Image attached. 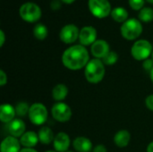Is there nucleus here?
<instances>
[{
    "mask_svg": "<svg viewBox=\"0 0 153 152\" xmlns=\"http://www.w3.org/2000/svg\"><path fill=\"white\" fill-rule=\"evenodd\" d=\"M90 61V55L86 47L82 45H74L62 55V63L69 70L76 71L85 68Z\"/></svg>",
    "mask_w": 153,
    "mask_h": 152,
    "instance_id": "obj_1",
    "label": "nucleus"
},
{
    "mask_svg": "<svg viewBox=\"0 0 153 152\" xmlns=\"http://www.w3.org/2000/svg\"><path fill=\"white\" fill-rule=\"evenodd\" d=\"M105 65L102 60L93 58L89 61L84 69V75L86 80L93 84L100 82L105 76Z\"/></svg>",
    "mask_w": 153,
    "mask_h": 152,
    "instance_id": "obj_2",
    "label": "nucleus"
},
{
    "mask_svg": "<svg viewBox=\"0 0 153 152\" xmlns=\"http://www.w3.org/2000/svg\"><path fill=\"white\" fill-rule=\"evenodd\" d=\"M121 35L127 40H134L140 37L143 32V25L141 22L135 18L128 19L120 28Z\"/></svg>",
    "mask_w": 153,
    "mask_h": 152,
    "instance_id": "obj_3",
    "label": "nucleus"
},
{
    "mask_svg": "<svg viewBox=\"0 0 153 152\" xmlns=\"http://www.w3.org/2000/svg\"><path fill=\"white\" fill-rule=\"evenodd\" d=\"M21 18L27 22H36L41 17L40 7L32 2H27L21 5L19 9Z\"/></svg>",
    "mask_w": 153,
    "mask_h": 152,
    "instance_id": "obj_4",
    "label": "nucleus"
},
{
    "mask_svg": "<svg viewBox=\"0 0 153 152\" xmlns=\"http://www.w3.org/2000/svg\"><path fill=\"white\" fill-rule=\"evenodd\" d=\"M152 45L146 39H139L135 41L131 48L133 57L137 61H144L152 55Z\"/></svg>",
    "mask_w": 153,
    "mask_h": 152,
    "instance_id": "obj_5",
    "label": "nucleus"
},
{
    "mask_svg": "<svg viewBox=\"0 0 153 152\" xmlns=\"http://www.w3.org/2000/svg\"><path fill=\"white\" fill-rule=\"evenodd\" d=\"M28 116L30 121L34 125H42L48 120V112L45 105L41 103H34L30 106Z\"/></svg>",
    "mask_w": 153,
    "mask_h": 152,
    "instance_id": "obj_6",
    "label": "nucleus"
},
{
    "mask_svg": "<svg viewBox=\"0 0 153 152\" xmlns=\"http://www.w3.org/2000/svg\"><path fill=\"white\" fill-rule=\"evenodd\" d=\"M89 9L97 18L103 19L111 13V5L108 0H89Z\"/></svg>",
    "mask_w": 153,
    "mask_h": 152,
    "instance_id": "obj_7",
    "label": "nucleus"
},
{
    "mask_svg": "<svg viewBox=\"0 0 153 152\" xmlns=\"http://www.w3.org/2000/svg\"><path fill=\"white\" fill-rule=\"evenodd\" d=\"M51 114L54 119L60 123L68 122L73 115L71 108L64 102H56L52 107Z\"/></svg>",
    "mask_w": 153,
    "mask_h": 152,
    "instance_id": "obj_8",
    "label": "nucleus"
},
{
    "mask_svg": "<svg viewBox=\"0 0 153 152\" xmlns=\"http://www.w3.org/2000/svg\"><path fill=\"white\" fill-rule=\"evenodd\" d=\"M80 35V30L74 24H66L65 25L59 33V38L62 42L65 44H72L74 43Z\"/></svg>",
    "mask_w": 153,
    "mask_h": 152,
    "instance_id": "obj_9",
    "label": "nucleus"
},
{
    "mask_svg": "<svg viewBox=\"0 0 153 152\" xmlns=\"http://www.w3.org/2000/svg\"><path fill=\"white\" fill-rule=\"evenodd\" d=\"M97 40V30L92 26H85L81 29L79 41L82 46H91Z\"/></svg>",
    "mask_w": 153,
    "mask_h": 152,
    "instance_id": "obj_10",
    "label": "nucleus"
},
{
    "mask_svg": "<svg viewBox=\"0 0 153 152\" xmlns=\"http://www.w3.org/2000/svg\"><path fill=\"white\" fill-rule=\"evenodd\" d=\"M109 52V44L104 39H98L91 46V53L95 58L102 59Z\"/></svg>",
    "mask_w": 153,
    "mask_h": 152,
    "instance_id": "obj_11",
    "label": "nucleus"
},
{
    "mask_svg": "<svg viewBox=\"0 0 153 152\" xmlns=\"http://www.w3.org/2000/svg\"><path fill=\"white\" fill-rule=\"evenodd\" d=\"M71 140L67 133L60 132L58 133L54 139L53 144L55 151L57 152H66L70 147Z\"/></svg>",
    "mask_w": 153,
    "mask_h": 152,
    "instance_id": "obj_12",
    "label": "nucleus"
},
{
    "mask_svg": "<svg viewBox=\"0 0 153 152\" xmlns=\"http://www.w3.org/2000/svg\"><path fill=\"white\" fill-rule=\"evenodd\" d=\"M26 130V125L22 119L14 118L13 121L7 124V131L11 136L18 138L22 137Z\"/></svg>",
    "mask_w": 153,
    "mask_h": 152,
    "instance_id": "obj_13",
    "label": "nucleus"
},
{
    "mask_svg": "<svg viewBox=\"0 0 153 152\" xmlns=\"http://www.w3.org/2000/svg\"><path fill=\"white\" fill-rule=\"evenodd\" d=\"M21 142L15 137H5L1 142V152H20Z\"/></svg>",
    "mask_w": 153,
    "mask_h": 152,
    "instance_id": "obj_14",
    "label": "nucleus"
},
{
    "mask_svg": "<svg viewBox=\"0 0 153 152\" xmlns=\"http://www.w3.org/2000/svg\"><path fill=\"white\" fill-rule=\"evenodd\" d=\"M16 115L15 108L10 104H3L0 107V120L3 123L8 124L14 119Z\"/></svg>",
    "mask_w": 153,
    "mask_h": 152,
    "instance_id": "obj_15",
    "label": "nucleus"
},
{
    "mask_svg": "<svg viewBox=\"0 0 153 152\" xmlns=\"http://www.w3.org/2000/svg\"><path fill=\"white\" fill-rule=\"evenodd\" d=\"M39 142V139L38 133L32 131L25 132L24 134L20 138L21 145L23 146L24 148H33L38 144Z\"/></svg>",
    "mask_w": 153,
    "mask_h": 152,
    "instance_id": "obj_16",
    "label": "nucleus"
},
{
    "mask_svg": "<svg viewBox=\"0 0 153 152\" xmlns=\"http://www.w3.org/2000/svg\"><path fill=\"white\" fill-rule=\"evenodd\" d=\"M74 149L78 152H91L92 150V143L90 139L81 136L77 137L73 142Z\"/></svg>",
    "mask_w": 153,
    "mask_h": 152,
    "instance_id": "obj_17",
    "label": "nucleus"
},
{
    "mask_svg": "<svg viewBox=\"0 0 153 152\" xmlns=\"http://www.w3.org/2000/svg\"><path fill=\"white\" fill-rule=\"evenodd\" d=\"M131 140V134L127 130H120L114 136V142L119 148L126 147Z\"/></svg>",
    "mask_w": 153,
    "mask_h": 152,
    "instance_id": "obj_18",
    "label": "nucleus"
},
{
    "mask_svg": "<svg viewBox=\"0 0 153 152\" xmlns=\"http://www.w3.org/2000/svg\"><path fill=\"white\" fill-rule=\"evenodd\" d=\"M38 136H39V142L42 144H45V145L50 144L52 142H54V139H55V135H54L53 131L48 126L41 127L39 130Z\"/></svg>",
    "mask_w": 153,
    "mask_h": 152,
    "instance_id": "obj_19",
    "label": "nucleus"
},
{
    "mask_svg": "<svg viewBox=\"0 0 153 152\" xmlns=\"http://www.w3.org/2000/svg\"><path fill=\"white\" fill-rule=\"evenodd\" d=\"M68 95V89L65 84L59 83L56 85L52 90V97L56 101L64 100Z\"/></svg>",
    "mask_w": 153,
    "mask_h": 152,
    "instance_id": "obj_20",
    "label": "nucleus"
},
{
    "mask_svg": "<svg viewBox=\"0 0 153 152\" xmlns=\"http://www.w3.org/2000/svg\"><path fill=\"white\" fill-rule=\"evenodd\" d=\"M111 17L117 22H125L128 20V12L124 7H116L111 12Z\"/></svg>",
    "mask_w": 153,
    "mask_h": 152,
    "instance_id": "obj_21",
    "label": "nucleus"
},
{
    "mask_svg": "<svg viewBox=\"0 0 153 152\" xmlns=\"http://www.w3.org/2000/svg\"><path fill=\"white\" fill-rule=\"evenodd\" d=\"M48 28L42 23H39L33 28V35L39 40L45 39L48 36Z\"/></svg>",
    "mask_w": 153,
    "mask_h": 152,
    "instance_id": "obj_22",
    "label": "nucleus"
},
{
    "mask_svg": "<svg viewBox=\"0 0 153 152\" xmlns=\"http://www.w3.org/2000/svg\"><path fill=\"white\" fill-rule=\"evenodd\" d=\"M139 19L143 22H150L153 21V9L151 7H143L139 12Z\"/></svg>",
    "mask_w": 153,
    "mask_h": 152,
    "instance_id": "obj_23",
    "label": "nucleus"
},
{
    "mask_svg": "<svg viewBox=\"0 0 153 152\" xmlns=\"http://www.w3.org/2000/svg\"><path fill=\"white\" fill-rule=\"evenodd\" d=\"M30 106L26 102H20L15 107V112L16 115L20 117H24L29 114L30 111Z\"/></svg>",
    "mask_w": 153,
    "mask_h": 152,
    "instance_id": "obj_24",
    "label": "nucleus"
},
{
    "mask_svg": "<svg viewBox=\"0 0 153 152\" xmlns=\"http://www.w3.org/2000/svg\"><path fill=\"white\" fill-rule=\"evenodd\" d=\"M118 60V55L115 51H110L104 58H102V62L105 65H113Z\"/></svg>",
    "mask_w": 153,
    "mask_h": 152,
    "instance_id": "obj_25",
    "label": "nucleus"
},
{
    "mask_svg": "<svg viewBox=\"0 0 153 152\" xmlns=\"http://www.w3.org/2000/svg\"><path fill=\"white\" fill-rule=\"evenodd\" d=\"M128 2L132 9L135 11H138V10L141 11L143 8L145 0H128Z\"/></svg>",
    "mask_w": 153,
    "mask_h": 152,
    "instance_id": "obj_26",
    "label": "nucleus"
},
{
    "mask_svg": "<svg viewBox=\"0 0 153 152\" xmlns=\"http://www.w3.org/2000/svg\"><path fill=\"white\" fill-rule=\"evenodd\" d=\"M143 67L144 70H146L147 72H152L153 69V60L152 58H148L146 60L143 61Z\"/></svg>",
    "mask_w": 153,
    "mask_h": 152,
    "instance_id": "obj_27",
    "label": "nucleus"
},
{
    "mask_svg": "<svg viewBox=\"0 0 153 152\" xmlns=\"http://www.w3.org/2000/svg\"><path fill=\"white\" fill-rule=\"evenodd\" d=\"M145 105L147 108L151 111H153V94L149 95L145 99Z\"/></svg>",
    "mask_w": 153,
    "mask_h": 152,
    "instance_id": "obj_28",
    "label": "nucleus"
},
{
    "mask_svg": "<svg viewBox=\"0 0 153 152\" xmlns=\"http://www.w3.org/2000/svg\"><path fill=\"white\" fill-rule=\"evenodd\" d=\"M6 83H7V75L3 70H0V86H4Z\"/></svg>",
    "mask_w": 153,
    "mask_h": 152,
    "instance_id": "obj_29",
    "label": "nucleus"
},
{
    "mask_svg": "<svg viewBox=\"0 0 153 152\" xmlns=\"http://www.w3.org/2000/svg\"><path fill=\"white\" fill-rule=\"evenodd\" d=\"M107 148L103 145V144H99L97 146L94 147L93 152H107Z\"/></svg>",
    "mask_w": 153,
    "mask_h": 152,
    "instance_id": "obj_30",
    "label": "nucleus"
},
{
    "mask_svg": "<svg viewBox=\"0 0 153 152\" xmlns=\"http://www.w3.org/2000/svg\"><path fill=\"white\" fill-rule=\"evenodd\" d=\"M50 6L53 10H57L61 7V3L58 0H53L52 3L50 4Z\"/></svg>",
    "mask_w": 153,
    "mask_h": 152,
    "instance_id": "obj_31",
    "label": "nucleus"
},
{
    "mask_svg": "<svg viewBox=\"0 0 153 152\" xmlns=\"http://www.w3.org/2000/svg\"><path fill=\"white\" fill-rule=\"evenodd\" d=\"M4 40H5L4 32L1 30H0V47H3V46H4Z\"/></svg>",
    "mask_w": 153,
    "mask_h": 152,
    "instance_id": "obj_32",
    "label": "nucleus"
},
{
    "mask_svg": "<svg viewBox=\"0 0 153 152\" xmlns=\"http://www.w3.org/2000/svg\"><path fill=\"white\" fill-rule=\"evenodd\" d=\"M20 152H38L36 150H34L33 148H24L22 149Z\"/></svg>",
    "mask_w": 153,
    "mask_h": 152,
    "instance_id": "obj_33",
    "label": "nucleus"
},
{
    "mask_svg": "<svg viewBox=\"0 0 153 152\" xmlns=\"http://www.w3.org/2000/svg\"><path fill=\"white\" fill-rule=\"evenodd\" d=\"M147 152H153V142H152L148 147H147Z\"/></svg>",
    "mask_w": 153,
    "mask_h": 152,
    "instance_id": "obj_34",
    "label": "nucleus"
},
{
    "mask_svg": "<svg viewBox=\"0 0 153 152\" xmlns=\"http://www.w3.org/2000/svg\"><path fill=\"white\" fill-rule=\"evenodd\" d=\"M63 3H65V4H72V3H74L75 0H61Z\"/></svg>",
    "mask_w": 153,
    "mask_h": 152,
    "instance_id": "obj_35",
    "label": "nucleus"
},
{
    "mask_svg": "<svg viewBox=\"0 0 153 152\" xmlns=\"http://www.w3.org/2000/svg\"><path fill=\"white\" fill-rule=\"evenodd\" d=\"M150 76H151V80H152V82L153 83V69L152 70V72L150 73Z\"/></svg>",
    "mask_w": 153,
    "mask_h": 152,
    "instance_id": "obj_36",
    "label": "nucleus"
},
{
    "mask_svg": "<svg viewBox=\"0 0 153 152\" xmlns=\"http://www.w3.org/2000/svg\"><path fill=\"white\" fill-rule=\"evenodd\" d=\"M149 3H151V4H153V0H147Z\"/></svg>",
    "mask_w": 153,
    "mask_h": 152,
    "instance_id": "obj_37",
    "label": "nucleus"
},
{
    "mask_svg": "<svg viewBox=\"0 0 153 152\" xmlns=\"http://www.w3.org/2000/svg\"><path fill=\"white\" fill-rule=\"evenodd\" d=\"M46 152H57V151H46Z\"/></svg>",
    "mask_w": 153,
    "mask_h": 152,
    "instance_id": "obj_38",
    "label": "nucleus"
},
{
    "mask_svg": "<svg viewBox=\"0 0 153 152\" xmlns=\"http://www.w3.org/2000/svg\"><path fill=\"white\" fill-rule=\"evenodd\" d=\"M152 60H153V52H152Z\"/></svg>",
    "mask_w": 153,
    "mask_h": 152,
    "instance_id": "obj_39",
    "label": "nucleus"
},
{
    "mask_svg": "<svg viewBox=\"0 0 153 152\" xmlns=\"http://www.w3.org/2000/svg\"><path fill=\"white\" fill-rule=\"evenodd\" d=\"M66 152H74V151H67Z\"/></svg>",
    "mask_w": 153,
    "mask_h": 152,
    "instance_id": "obj_40",
    "label": "nucleus"
}]
</instances>
